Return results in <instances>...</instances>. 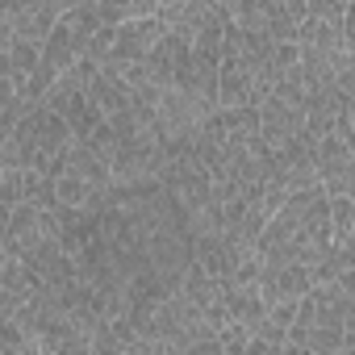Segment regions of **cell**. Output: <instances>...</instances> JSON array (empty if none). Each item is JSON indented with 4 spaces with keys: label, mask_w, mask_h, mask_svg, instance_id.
I'll return each instance as SVG.
<instances>
[{
    "label": "cell",
    "mask_w": 355,
    "mask_h": 355,
    "mask_svg": "<svg viewBox=\"0 0 355 355\" xmlns=\"http://www.w3.org/2000/svg\"><path fill=\"white\" fill-rule=\"evenodd\" d=\"M343 38H347V51L355 55V5L347 9V26H343Z\"/></svg>",
    "instance_id": "cell-9"
},
{
    "label": "cell",
    "mask_w": 355,
    "mask_h": 355,
    "mask_svg": "<svg viewBox=\"0 0 355 355\" xmlns=\"http://www.w3.org/2000/svg\"><path fill=\"white\" fill-rule=\"evenodd\" d=\"M330 234L338 247L355 234V201L351 197H330Z\"/></svg>",
    "instance_id": "cell-4"
},
{
    "label": "cell",
    "mask_w": 355,
    "mask_h": 355,
    "mask_svg": "<svg viewBox=\"0 0 355 355\" xmlns=\"http://www.w3.org/2000/svg\"><path fill=\"white\" fill-rule=\"evenodd\" d=\"M338 92H343L347 101H355V55H351V51L338 59Z\"/></svg>",
    "instance_id": "cell-6"
},
{
    "label": "cell",
    "mask_w": 355,
    "mask_h": 355,
    "mask_svg": "<svg viewBox=\"0 0 355 355\" xmlns=\"http://www.w3.org/2000/svg\"><path fill=\"white\" fill-rule=\"evenodd\" d=\"M0 17H5L13 26V34L30 46H46L51 34L59 30V21L67 17V5H59V0H34V5H5L0 9Z\"/></svg>",
    "instance_id": "cell-1"
},
{
    "label": "cell",
    "mask_w": 355,
    "mask_h": 355,
    "mask_svg": "<svg viewBox=\"0 0 355 355\" xmlns=\"http://www.w3.org/2000/svg\"><path fill=\"white\" fill-rule=\"evenodd\" d=\"M218 338H222V351H226V355H243V351L255 343V330H251V326H243V322H230Z\"/></svg>",
    "instance_id": "cell-5"
},
{
    "label": "cell",
    "mask_w": 355,
    "mask_h": 355,
    "mask_svg": "<svg viewBox=\"0 0 355 355\" xmlns=\"http://www.w3.org/2000/svg\"><path fill=\"white\" fill-rule=\"evenodd\" d=\"M243 355H293V347L284 343V347H276V343H263V338H255Z\"/></svg>",
    "instance_id": "cell-7"
},
{
    "label": "cell",
    "mask_w": 355,
    "mask_h": 355,
    "mask_svg": "<svg viewBox=\"0 0 355 355\" xmlns=\"http://www.w3.org/2000/svg\"><path fill=\"white\" fill-rule=\"evenodd\" d=\"M226 309H230V322H243V326L259 330V322L268 318L263 288L259 284H230L226 288Z\"/></svg>",
    "instance_id": "cell-3"
},
{
    "label": "cell",
    "mask_w": 355,
    "mask_h": 355,
    "mask_svg": "<svg viewBox=\"0 0 355 355\" xmlns=\"http://www.w3.org/2000/svg\"><path fill=\"white\" fill-rule=\"evenodd\" d=\"M343 117H347V125H351V134H355V101H347V113H343Z\"/></svg>",
    "instance_id": "cell-11"
},
{
    "label": "cell",
    "mask_w": 355,
    "mask_h": 355,
    "mask_svg": "<svg viewBox=\"0 0 355 355\" xmlns=\"http://www.w3.org/2000/svg\"><path fill=\"white\" fill-rule=\"evenodd\" d=\"M338 251H343V255H347V259H351V263H355V234H351V239H347V243H343V247H338Z\"/></svg>",
    "instance_id": "cell-10"
},
{
    "label": "cell",
    "mask_w": 355,
    "mask_h": 355,
    "mask_svg": "<svg viewBox=\"0 0 355 355\" xmlns=\"http://www.w3.org/2000/svg\"><path fill=\"white\" fill-rule=\"evenodd\" d=\"M259 121H263L268 150H284V146H293L305 134V109H297V105H288L280 96H268L259 105Z\"/></svg>",
    "instance_id": "cell-2"
},
{
    "label": "cell",
    "mask_w": 355,
    "mask_h": 355,
    "mask_svg": "<svg viewBox=\"0 0 355 355\" xmlns=\"http://www.w3.org/2000/svg\"><path fill=\"white\" fill-rule=\"evenodd\" d=\"M184 355H226V351H222V338H205V343H197V347H189Z\"/></svg>",
    "instance_id": "cell-8"
}]
</instances>
